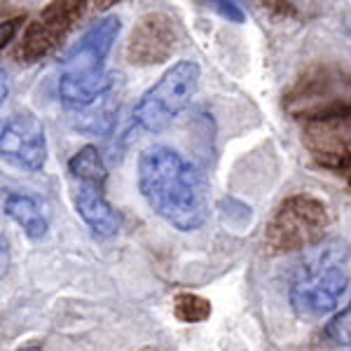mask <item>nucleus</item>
Masks as SVG:
<instances>
[{"label":"nucleus","mask_w":351,"mask_h":351,"mask_svg":"<svg viewBox=\"0 0 351 351\" xmlns=\"http://www.w3.org/2000/svg\"><path fill=\"white\" fill-rule=\"evenodd\" d=\"M138 190L145 204L178 232H195L208 220L206 173L169 145H150L138 157Z\"/></svg>","instance_id":"obj_1"},{"label":"nucleus","mask_w":351,"mask_h":351,"mask_svg":"<svg viewBox=\"0 0 351 351\" xmlns=\"http://www.w3.org/2000/svg\"><path fill=\"white\" fill-rule=\"evenodd\" d=\"M120 31V16H101L68 49L59 75V99L68 108L77 112L94 108L112 89V80L106 75V59Z\"/></svg>","instance_id":"obj_2"},{"label":"nucleus","mask_w":351,"mask_h":351,"mask_svg":"<svg viewBox=\"0 0 351 351\" xmlns=\"http://www.w3.org/2000/svg\"><path fill=\"white\" fill-rule=\"evenodd\" d=\"M347 241L328 239L304 258L291 284V307L302 319H324L337 309L349 286Z\"/></svg>","instance_id":"obj_3"},{"label":"nucleus","mask_w":351,"mask_h":351,"mask_svg":"<svg viewBox=\"0 0 351 351\" xmlns=\"http://www.w3.org/2000/svg\"><path fill=\"white\" fill-rule=\"evenodd\" d=\"M328 225H330V211L326 202L309 192H295L286 197L271 213L265 228V246L271 256L307 251L324 243Z\"/></svg>","instance_id":"obj_4"},{"label":"nucleus","mask_w":351,"mask_h":351,"mask_svg":"<svg viewBox=\"0 0 351 351\" xmlns=\"http://www.w3.org/2000/svg\"><path fill=\"white\" fill-rule=\"evenodd\" d=\"M71 197L77 216L99 237H115L120 230V213L106 197L108 171L94 145H84L68 162Z\"/></svg>","instance_id":"obj_5"},{"label":"nucleus","mask_w":351,"mask_h":351,"mask_svg":"<svg viewBox=\"0 0 351 351\" xmlns=\"http://www.w3.org/2000/svg\"><path fill=\"white\" fill-rule=\"evenodd\" d=\"M202 80V68L197 61H178L152 87L136 101L132 117L138 129L160 134L190 108Z\"/></svg>","instance_id":"obj_6"},{"label":"nucleus","mask_w":351,"mask_h":351,"mask_svg":"<svg viewBox=\"0 0 351 351\" xmlns=\"http://www.w3.org/2000/svg\"><path fill=\"white\" fill-rule=\"evenodd\" d=\"M302 143L316 167L351 185V106L304 117Z\"/></svg>","instance_id":"obj_7"},{"label":"nucleus","mask_w":351,"mask_h":351,"mask_svg":"<svg viewBox=\"0 0 351 351\" xmlns=\"http://www.w3.org/2000/svg\"><path fill=\"white\" fill-rule=\"evenodd\" d=\"M87 5L82 0H64V3H49L31 24L26 26L19 45L14 47V59L24 64H36L43 56H47L61 40L73 31V26L87 12Z\"/></svg>","instance_id":"obj_8"},{"label":"nucleus","mask_w":351,"mask_h":351,"mask_svg":"<svg viewBox=\"0 0 351 351\" xmlns=\"http://www.w3.org/2000/svg\"><path fill=\"white\" fill-rule=\"evenodd\" d=\"M286 106L300 120L339 106H351V77L330 66L311 68L286 96Z\"/></svg>","instance_id":"obj_9"},{"label":"nucleus","mask_w":351,"mask_h":351,"mask_svg":"<svg viewBox=\"0 0 351 351\" xmlns=\"http://www.w3.org/2000/svg\"><path fill=\"white\" fill-rule=\"evenodd\" d=\"M3 160L24 171H43L47 162V136L33 112H16L3 124L0 134Z\"/></svg>","instance_id":"obj_10"},{"label":"nucleus","mask_w":351,"mask_h":351,"mask_svg":"<svg viewBox=\"0 0 351 351\" xmlns=\"http://www.w3.org/2000/svg\"><path fill=\"white\" fill-rule=\"evenodd\" d=\"M178 33L171 16L150 12L141 16L127 43V61L134 66L164 64L173 54Z\"/></svg>","instance_id":"obj_11"},{"label":"nucleus","mask_w":351,"mask_h":351,"mask_svg":"<svg viewBox=\"0 0 351 351\" xmlns=\"http://www.w3.org/2000/svg\"><path fill=\"white\" fill-rule=\"evenodd\" d=\"M5 216L12 218L21 230L26 232L31 239H43L49 230L47 216L43 213V206L31 195H21V192H8L3 202Z\"/></svg>","instance_id":"obj_12"},{"label":"nucleus","mask_w":351,"mask_h":351,"mask_svg":"<svg viewBox=\"0 0 351 351\" xmlns=\"http://www.w3.org/2000/svg\"><path fill=\"white\" fill-rule=\"evenodd\" d=\"M173 314L183 324H202L211 316V302L197 293H178L173 300Z\"/></svg>","instance_id":"obj_13"},{"label":"nucleus","mask_w":351,"mask_h":351,"mask_svg":"<svg viewBox=\"0 0 351 351\" xmlns=\"http://www.w3.org/2000/svg\"><path fill=\"white\" fill-rule=\"evenodd\" d=\"M324 337L332 347H351V300L347 307L332 316V321L324 330Z\"/></svg>","instance_id":"obj_14"},{"label":"nucleus","mask_w":351,"mask_h":351,"mask_svg":"<svg viewBox=\"0 0 351 351\" xmlns=\"http://www.w3.org/2000/svg\"><path fill=\"white\" fill-rule=\"evenodd\" d=\"M213 5H216V12L220 16H225L228 21H232V24H243L246 21V14H243V10L237 3H213Z\"/></svg>","instance_id":"obj_15"},{"label":"nucleus","mask_w":351,"mask_h":351,"mask_svg":"<svg viewBox=\"0 0 351 351\" xmlns=\"http://www.w3.org/2000/svg\"><path fill=\"white\" fill-rule=\"evenodd\" d=\"M19 21L21 19H10V21H3V49L8 47L10 43H12L16 28H19Z\"/></svg>","instance_id":"obj_16"},{"label":"nucleus","mask_w":351,"mask_h":351,"mask_svg":"<svg viewBox=\"0 0 351 351\" xmlns=\"http://www.w3.org/2000/svg\"><path fill=\"white\" fill-rule=\"evenodd\" d=\"M344 33H347V40H349V47H351V16L347 19V26H344Z\"/></svg>","instance_id":"obj_17"},{"label":"nucleus","mask_w":351,"mask_h":351,"mask_svg":"<svg viewBox=\"0 0 351 351\" xmlns=\"http://www.w3.org/2000/svg\"><path fill=\"white\" fill-rule=\"evenodd\" d=\"M19 351H43L40 347H36V344H28V347H21Z\"/></svg>","instance_id":"obj_18"}]
</instances>
